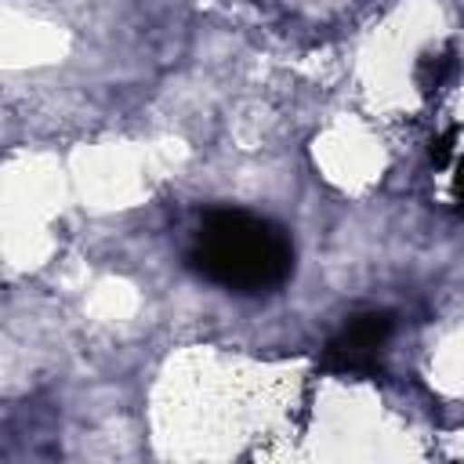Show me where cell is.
I'll use <instances>...</instances> for the list:
<instances>
[{
  "instance_id": "3",
  "label": "cell",
  "mask_w": 464,
  "mask_h": 464,
  "mask_svg": "<svg viewBox=\"0 0 464 464\" xmlns=\"http://www.w3.org/2000/svg\"><path fill=\"white\" fill-rule=\"evenodd\" d=\"M453 72V58L442 54V58H424L420 62V87L431 91V87H442V80Z\"/></svg>"
},
{
  "instance_id": "4",
  "label": "cell",
  "mask_w": 464,
  "mask_h": 464,
  "mask_svg": "<svg viewBox=\"0 0 464 464\" xmlns=\"http://www.w3.org/2000/svg\"><path fill=\"white\" fill-rule=\"evenodd\" d=\"M453 141H457V127H453V130H446V134H442V138L435 141V149H431V156H435V163H439V167L453 160V149H457Z\"/></svg>"
},
{
  "instance_id": "1",
  "label": "cell",
  "mask_w": 464,
  "mask_h": 464,
  "mask_svg": "<svg viewBox=\"0 0 464 464\" xmlns=\"http://www.w3.org/2000/svg\"><path fill=\"white\" fill-rule=\"evenodd\" d=\"M192 268L236 294H265L286 283L294 268V243L290 236L250 210H210L196 232Z\"/></svg>"
},
{
  "instance_id": "2",
  "label": "cell",
  "mask_w": 464,
  "mask_h": 464,
  "mask_svg": "<svg viewBox=\"0 0 464 464\" xmlns=\"http://www.w3.org/2000/svg\"><path fill=\"white\" fill-rule=\"evenodd\" d=\"M392 337L388 312H359L344 323V330L326 344L323 366L341 377H366L377 370V359Z\"/></svg>"
}]
</instances>
